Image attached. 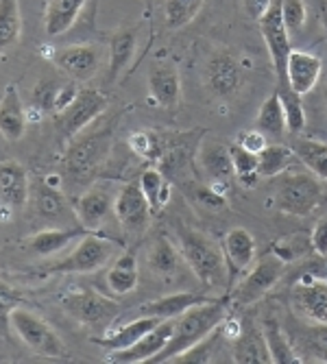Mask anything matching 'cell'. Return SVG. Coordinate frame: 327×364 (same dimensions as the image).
Here are the masks:
<instances>
[{"label":"cell","instance_id":"603a6c76","mask_svg":"<svg viewBox=\"0 0 327 364\" xmlns=\"http://www.w3.org/2000/svg\"><path fill=\"white\" fill-rule=\"evenodd\" d=\"M146 264L157 277L175 279V277H179L186 259L181 255V249H177L166 236H157L149 247Z\"/></svg>","mask_w":327,"mask_h":364},{"label":"cell","instance_id":"4fadbf2b","mask_svg":"<svg viewBox=\"0 0 327 364\" xmlns=\"http://www.w3.org/2000/svg\"><path fill=\"white\" fill-rule=\"evenodd\" d=\"M225 264H227V288L232 292L234 279L251 269L255 259V238L249 229L234 227L229 229L220 240Z\"/></svg>","mask_w":327,"mask_h":364},{"label":"cell","instance_id":"f907efd6","mask_svg":"<svg viewBox=\"0 0 327 364\" xmlns=\"http://www.w3.org/2000/svg\"><path fill=\"white\" fill-rule=\"evenodd\" d=\"M144 3H146V5H153V0H144Z\"/></svg>","mask_w":327,"mask_h":364},{"label":"cell","instance_id":"6da1fadb","mask_svg":"<svg viewBox=\"0 0 327 364\" xmlns=\"http://www.w3.org/2000/svg\"><path fill=\"white\" fill-rule=\"evenodd\" d=\"M229 301H232V292L227 290L223 296H214L212 301L194 306L188 312H183L181 316H177L168 345L164 347L151 362L153 364L173 362L179 353H183L192 345L201 343L205 336H210L229 314Z\"/></svg>","mask_w":327,"mask_h":364},{"label":"cell","instance_id":"5b68a950","mask_svg":"<svg viewBox=\"0 0 327 364\" xmlns=\"http://www.w3.org/2000/svg\"><path fill=\"white\" fill-rule=\"evenodd\" d=\"M112 127H101L90 134H79L70 140L65 151V168L75 179H90L96 171L103 168L112 153Z\"/></svg>","mask_w":327,"mask_h":364},{"label":"cell","instance_id":"4316f807","mask_svg":"<svg viewBox=\"0 0 327 364\" xmlns=\"http://www.w3.org/2000/svg\"><path fill=\"white\" fill-rule=\"evenodd\" d=\"M138 46V28L127 26L114 33V38L109 42V68H107V81L114 83L134 61Z\"/></svg>","mask_w":327,"mask_h":364},{"label":"cell","instance_id":"f35d334b","mask_svg":"<svg viewBox=\"0 0 327 364\" xmlns=\"http://www.w3.org/2000/svg\"><path fill=\"white\" fill-rule=\"evenodd\" d=\"M279 98L284 105L288 131L290 134H301L306 129V109H304L301 96L297 92H292L290 87H279Z\"/></svg>","mask_w":327,"mask_h":364},{"label":"cell","instance_id":"681fc988","mask_svg":"<svg viewBox=\"0 0 327 364\" xmlns=\"http://www.w3.org/2000/svg\"><path fill=\"white\" fill-rule=\"evenodd\" d=\"M269 5H271V0H242V7L251 20H259V16L267 11Z\"/></svg>","mask_w":327,"mask_h":364},{"label":"cell","instance_id":"83f0119b","mask_svg":"<svg viewBox=\"0 0 327 364\" xmlns=\"http://www.w3.org/2000/svg\"><path fill=\"white\" fill-rule=\"evenodd\" d=\"M105 282L107 288L118 296L134 292L140 282V267H138L136 251H122L120 255H116L112 267L107 269Z\"/></svg>","mask_w":327,"mask_h":364},{"label":"cell","instance_id":"7c38bea8","mask_svg":"<svg viewBox=\"0 0 327 364\" xmlns=\"http://www.w3.org/2000/svg\"><path fill=\"white\" fill-rule=\"evenodd\" d=\"M205 83L218 98H232L245 85V73L240 61L227 50H218L205 65Z\"/></svg>","mask_w":327,"mask_h":364},{"label":"cell","instance_id":"e575fe53","mask_svg":"<svg viewBox=\"0 0 327 364\" xmlns=\"http://www.w3.org/2000/svg\"><path fill=\"white\" fill-rule=\"evenodd\" d=\"M31 198L38 214L46 218H61L68 212V203H65V198L61 194V188H53L46 181H42L36 188L31 186Z\"/></svg>","mask_w":327,"mask_h":364},{"label":"cell","instance_id":"3957f363","mask_svg":"<svg viewBox=\"0 0 327 364\" xmlns=\"http://www.w3.org/2000/svg\"><path fill=\"white\" fill-rule=\"evenodd\" d=\"M323 196V179H318L314 173H282L275 186L273 205L286 216L304 218L321 205Z\"/></svg>","mask_w":327,"mask_h":364},{"label":"cell","instance_id":"ab89813d","mask_svg":"<svg viewBox=\"0 0 327 364\" xmlns=\"http://www.w3.org/2000/svg\"><path fill=\"white\" fill-rule=\"evenodd\" d=\"M232 149V159H234V171H236V179L245 186L251 188L255 186L259 173H257V153H251L247 149H242L240 144L229 146Z\"/></svg>","mask_w":327,"mask_h":364},{"label":"cell","instance_id":"484cf974","mask_svg":"<svg viewBox=\"0 0 327 364\" xmlns=\"http://www.w3.org/2000/svg\"><path fill=\"white\" fill-rule=\"evenodd\" d=\"M87 0H48L44 11V31L48 38H59L68 33L79 20Z\"/></svg>","mask_w":327,"mask_h":364},{"label":"cell","instance_id":"f546056e","mask_svg":"<svg viewBox=\"0 0 327 364\" xmlns=\"http://www.w3.org/2000/svg\"><path fill=\"white\" fill-rule=\"evenodd\" d=\"M255 124L257 129L264 134L267 138H284L286 136V114H284V105H282V98H279V92L267 96L264 101H262L259 109H257V118H255Z\"/></svg>","mask_w":327,"mask_h":364},{"label":"cell","instance_id":"d590c367","mask_svg":"<svg viewBox=\"0 0 327 364\" xmlns=\"http://www.w3.org/2000/svg\"><path fill=\"white\" fill-rule=\"evenodd\" d=\"M294 151L292 146H284V144H267L257 153V173L259 177H279L282 173H286L288 164L292 159Z\"/></svg>","mask_w":327,"mask_h":364},{"label":"cell","instance_id":"74e56055","mask_svg":"<svg viewBox=\"0 0 327 364\" xmlns=\"http://www.w3.org/2000/svg\"><path fill=\"white\" fill-rule=\"evenodd\" d=\"M203 5L205 0H164V20L173 31L183 28L201 14Z\"/></svg>","mask_w":327,"mask_h":364},{"label":"cell","instance_id":"7dc6e473","mask_svg":"<svg viewBox=\"0 0 327 364\" xmlns=\"http://www.w3.org/2000/svg\"><path fill=\"white\" fill-rule=\"evenodd\" d=\"M238 144H240L242 149L251 151V153H259L262 149H264V146L269 144V140H267V136L262 134L259 129H255V131H242V136H240Z\"/></svg>","mask_w":327,"mask_h":364},{"label":"cell","instance_id":"7a4b0ae2","mask_svg":"<svg viewBox=\"0 0 327 364\" xmlns=\"http://www.w3.org/2000/svg\"><path fill=\"white\" fill-rule=\"evenodd\" d=\"M177 238L186 267L194 273V277L208 290L220 288L227 279L223 247L203 231L192 227H177Z\"/></svg>","mask_w":327,"mask_h":364},{"label":"cell","instance_id":"d6a6232c","mask_svg":"<svg viewBox=\"0 0 327 364\" xmlns=\"http://www.w3.org/2000/svg\"><path fill=\"white\" fill-rule=\"evenodd\" d=\"M140 186H142V192H144L146 198H149V205H151L153 214H159L164 208L168 205L173 186H171L168 177L164 175L161 171H157V168H146V171L140 175Z\"/></svg>","mask_w":327,"mask_h":364},{"label":"cell","instance_id":"2e32d148","mask_svg":"<svg viewBox=\"0 0 327 364\" xmlns=\"http://www.w3.org/2000/svg\"><path fill=\"white\" fill-rule=\"evenodd\" d=\"M149 92L153 103L164 109H175L181 101V77L173 61H153L149 68Z\"/></svg>","mask_w":327,"mask_h":364},{"label":"cell","instance_id":"ffe728a7","mask_svg":"<svg viewBox=\"0 0 327 364\" xmlns=\"http://www.w3.org/2000/svg\"><path fill=\"white\" fill-rule=\"evenodd\" d=\"M31 198L28 173L18 161H0V205L20 210Z\"/></svg>","mask_w":327,"mask_h":364},{"label":"cell","instance_id":"8fae6325","mask_svg":"<svg viewBox=\"0 0 327 364\" xmlns=\"http://www.w3.org/2000/svg\"><path fill=\"white\" fill-rule=\"evenodd\" d=\"M114 214L122 227L127 236H142L151 225L153 210L149 205V198L142 192L140 181H131L124 183L116 192V201H114Z\"/></svg>","mask_w":327,"mask_h":364},{"label":"cell","instance_id":"7402d4cb","mask_svg":"<svg viewBox=\"0 0 327 364\" xmlns=\"http://www.w3.org/2000/svg\"><path fill=\"white\" fill-rule=\"evenodd\" d=\"M159 323H161V318H157V316L140 314L138 318L120 325L118 329H114V332H107L105 336L94 338L92 343H96L98 347H105L109 351H120V349H127L131 345H136L142 336H146L151 329L157 327Z\"/></svg>","mask_w":327,"mask_h":364},{"label":"cell","instance_id":"5bb4252c","mask_svg":"<svg viewBox=\"0 0 327 364\" xmlns=\"http://www.w3.org/2000/svg\"><path fill=\"white\" fill-rule=\"evenodd\" d=\"M114 201H116V194L96 183L92 188H87L73 205L75 218L79 220V225L87 231H96L105 223V218L114 212Z\"/></svg>","mask_w":327,"mask_h":364},{"label":"cell","instance_id":"1f68e13d","mask_svg":"<svg viewBox=\"0 0 327 364\" xmlns=\"http://www.w3.org/2000/svg\"><path fill=\"white\" fill-rule=\"evenodd\" d=\"M234 362L251 364V362H271V351L267 347L262 329H245L234 341Z\"/></svg>","mask_w":327,"mask_h":364},{"label":"cell","instance_id":"ba28073f","mask_svg":"<svg viewBox=\"0 0 327 364\" xmlns=\"http://www.w3.org/2000/svg\"><path fill=\"white\" fill-rule=\"evenodd\" d=\"M284 269H286V262L275 251H269L262 257H257L255 264L242 277V282L238 284L234 292V301L238 306H251L259 301L262 296L269 294L277 286V282L284 275Z\"/></svg>","mask_w":327,"mask_h":364},{"label":"cell","instance_id":"b9f144b4","mask_svg":"<svg viewBox=\"0 0 327 364\" xmlns=\"http://www.w3.org/2000/svg\"><path fill=\"white\" fill-rule=\"evenodd\" d=\"M223 325V323H220ZM220 325L214 329L210 336H205L201 343L192 345L190 349H186L183 353H179L173 362H214V349H216V341L223 336Z\"/></svg>","mask_w":327,"mask_h":364},{"label":"cell","instance_id":"ee69618b","mask_svg":"<svg viewBox=\"0 0 327 364\" xmlns=\"http://www.w3.org/2000/svg\"><path fill=\"white\" fill-rule=\"evenodd\" d=\"M312 249V240L310 236H290V238H282L273 245L271 251H275L286 264L297 259V257H304L306 251Z\"/></svg>","mask_w":327,"mask_h":364},{"label":"cell","instance_id":"bcb514c9","mask_svg":"<svg viewBox=\"0 0 327 364\" xmlns=\"http://www.w3.org/2000/svg\"><path fill=\"white\" fill-rule=\"evenodd\" d=\"M196 201H199V205L212 210V212H220L227 208V198L223 192H218L216 188H199L196 190Z\"/></svg>","mask_w":327,"mask_h":364},{"label":"cell","instance_id":"d4e9b609","mask_svg":"<svg viewBox=\"0 0 327 364\" xmlns=\"http://www.w3.org/2000/svg\"><path fill=\"white\" fill-rule=\"evenodd\" d=\"M199 164L203 173L214 181H227L236 175L232 149L216 140H203L199 144Z\"/></svg>","mask_w":327,"mask_h":364},{"label":"cell","instance_id":"ac0fdd59","mask_svg":"<svg viewBox=\"0 0 327 364\" xmlns=\"http://www.w3.org/2000/svg\"><path fill=\"white\" fill-rule=\"evenodd\" d=\"M55 63L73 81H90L101 68V53L92 44H77L57 50Z\"/></svg>","mask_w":327,"mask_h":364},{"label":"cell","instance_id":"8d00e7d4","mask_svg":"<svg viewBox=\"0 0 327 364\" xmlns=\"http://www.w3.org/2000/svg\"><path fill=\"white\" fill-rule=\"evenodd\" d=\"M22 33L20 0H0V48H9Z\"/></svg>","mask_w":327,"mask_h":364},{"label":"cell","instance_id":"44dd1931","mask_svg":"<svg viewBox=\"0 0 327 364\" xmlns=\"http://www.w3.org/2000/svg\"><path fill=\"white\" fill-rule=\"evenodd\" d=\"M214 296H208L203 292H192V290H183V292H173V294H166V296H159L155 301H149L142 306L140 314L144 316H157L161 321L166 318H177L181 316L183 312H188L190 308L194 306H201V304H208L212 301Z\"/></svg>","mask_w":327,"mask_h":364},{"label":"cell","instance_id":"9a60e30c","mask_svg":"<svg viewBox=\"0 0 327 364\" xmlns=\"http://www.w3.org/2000/svg\"><path fill=\"white\" fill-rule=\"evenodd\" d=\"M292 306L310 323H327V279L306 275L292 288Z\"/></svg>","mask_w":327,"mask_h":364},{"label":"cell","instance_id":"60d3db41","mask_svg":"<svg viewBox=\"0 0 327 364\" xmlns=\"http://www.w3.org/2000/svg\"><path fill=\"white\" fill-rule=\"evenodd\" d=\"M129 146L136 155H140L142 159H161L164 155V146H161V138L155 134V131H136L134 136L129 138Z\"/></svg>","mask_w":327,"mask_h":364},{"label":"cell","instance_id":"f1b7e54d","mask_svg":"<svg viewBox=\"0 0 327 364\" xmlns=\"http://www.w3.org/2000/svg\"><path fill=\"white\" fill-rule=\"evenodd\" d=\"M87 234V229L79 227H55V229H44L33 234L26 242V249L33 255H53L59 253L61 249L68 247L73 240L83 238Z\"/></svg>","mask_w":327,"mask_h":364},{"label":"cell","instance_id":"7bdbcfd3","mask_svg":"<svg viewBox=\"0 0 327 364\" xmlns=\"http://www.w3.org/2000/svg\"><path fill=\"white\" fill-rule=\"evenodd\" d=\"M282 18L290 36H297L304 31L308 20V7L304 0H282Z\"/></svg>","mask_w":327,"mask_h":364},{"label":"cell","instance_id":"9c48e42d","mask_svg":"<svg viewBox=\"0 0 327 364\" xmlns=\"http://www.w3.org/2000/svg\"><path fill=\"white\" fill-rule=\"evenodd\" d=\"M61 308L75 321L87 327H96V325H109L118 316L120 306L101 292L90 290V288H79L61 296Z\"/></svg>","mask_w":327,"mask_h":364},{"label":"cell","instance_id":"e0dca14e","mask_svg":"<svg viewBox=\"0 0 327 364\" xmlns=\"http://www.w3.org/2000/svg\"><path fill=\"white\" fill-rule=\"evenodd\" d=\"M175 329V318L161 321L157 327H153L146 336H142L136 345H131L120 351H109V362L116 364H136V362H151L164 347L168 345Z\"/></svg>","mask_w":327,"mask_h":364},{"label":"cell","instance_id":"8992f818","mask_svg":"<svg viewBox=\"0 0 327 364\" xmlns=\"http://www.w3.org/2000/svg\"><path fill=\"white\" fill-rule=\"evenodd\" d=\"M9 325L14 327V332L18 338L38 355L44 358H65L68 349H65L63 341L57 336L55 329L36 312H31L22 306H16L9 312Z\"/></svg>","mask_w":327,"mask_h":364},{"label":"cell","instance_id":"d6986e66","mask_svg":"<svg viewBox=\"0 0 327 364\" xmlns=\"http://www.w3.org/2000/svg\"><path fill=\"white\" fill-rule=\"evenodd\" d=\"M323 73V63L316 55L306 50H290L288 65H286V83L292 92L299 96L310 94Z\"/></svg>","mask_w":327,"mask_h":364},{"label":"cell","instance_id":"277c9868","mask_svg":"<svg viewBox=\"0 0 327 364\" xmlns=\"http://www.w3.org/2000/svg\"><path fill=\"white\" fill-rule=\"evenodd\" d=\"M122 253V245L114 242L105 236H98L94 231L79 240V245L59 259L57 264L48 269L50 273H65V275H85V273H96L103 267H107L109 262L116 259V255Z\"/></svg>","mask_w":327,"mask_h":364},{"label":"cell","instance_id":"30bf717a","mask_svg":"<svg viewBox=\"0 0 327 364\" xmlns=\"http://www.w3.org/2000/svg\"><path fill=\"white\" fill-rule=\"evenodd\" d=\"M257 24H259L262 38H264V44L269 48V55L273 59V68L277 73L279 87H288L286 65H288V55H290L292 46H290V33L282 18V0H271V5L259 16Z\"/></svg>","mask_w":327,"mask_h":364},{"label":"cell","instance_id":"c3c4849f","mask_svg":"<svg viewBox=\"0 0 327 364\" xmlns=\"http://www.w3.org/2000/svg\"><path fill=\"white\" fill-rule=\"evenodd\" d=\"M310 240H312V251L318 253V255H327V216L321 218L314 229H312V234H310Z\"/></svg>","mask_w":327,"mask_h":364},{"label":"cell","instance_id":"836d02e7","mask_svg":"<svg viewBox=\"0 0 327 364\" xmlns=\"http://www.w3.org/2000/svg\"><path fill=\"white\" fill-rule=\"evenodd\" d=\"M292 151L310 168V173L327 181V144L312 138H297L292 142Z\"/></svg>","mask_w":327,"mask_h":364},{"label":"cell","instance_id":"f6af8a7d","mask_svg":"<svg viewBox=\"0 0 327 364\" xmlns=\"http://www.w3.org/2000/svg\"><path fill=\"white\" fill-rule=\"evenodd\" d=\"M306 345L316 360L327 362V323H314L306 329Z\"/></svg>","mask_w":327,"mask_h":364},{"label":"cell","instance_id":"52a82bcc","mask_svg":"<svg viewBox=\"0 0 327 364\" xmlns=\"http://www.w3.org/2000/svg\"><path fill=\"white\" fill-rule=\"evenodd\" d=\"M107 107H109V101L105 98V94H101L98 90H90V87L79 90L75 101L63 112L55 114L57 129L61 131V136L70 142L73 138L83 134L94 120L101 118Z\"/></svg>","mask_w":327,"mask_h":364},{"label":"cell","instance_id":"cb8c5ba5","mask_svg":"<svg viewBox=\"0 0 327 364\" xmlns=\"http://www.w3.org/2000/svg\"><path fill=\"white\" fill-rule=\"evenodd\" d=\"M26 122L28 116L16 85H7L3 98H0V134H3V138L16 142L24 136Z\"/></svg>","mask_w":327,"mask_h":364},{"label":"cell","instance_id":"4dcf8cb0","mask_svg":"<svg viewBox=\"0 0 327 364\" xmlns=\"http://www.w3.org/2000/svg\"><path fill=\"white\" fill-rule=\"evenodd\" d=\"M262 334H264L267 347L271 351V362L277 364H294V362H301L294 347L290 345L286 332L282 329L279 321L275 316H267L264 323H262Z\"/></svg>","mask_w":327,"mask_h":364}]
</instances>
